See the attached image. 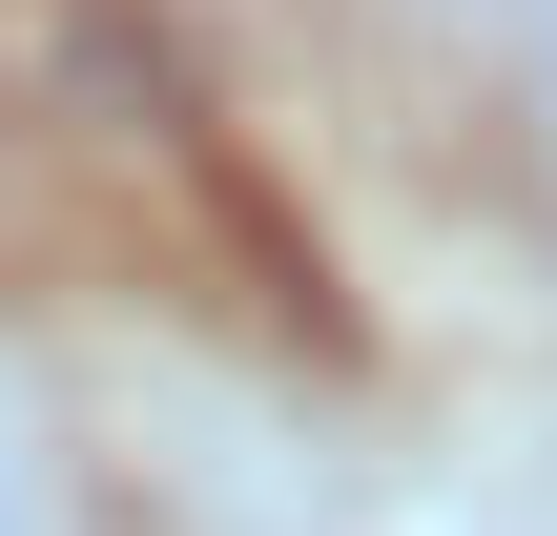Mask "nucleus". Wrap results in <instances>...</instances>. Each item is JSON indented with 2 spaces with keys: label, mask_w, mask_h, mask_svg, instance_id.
<instances>
[{
  "label": "nucleus",
  "mask_w": 557,
  "mask_h": 536,
  "mask_svg": "<svg viewBox=\"0 0 557 536\" xmlns=\"http://www.w3.org/2000/svg\"><path fill=\"white\" fill-rule=\"evenodd\" d=\"M0 536H83V475H62V434H41L21 372H0Z\"/></svg>",
  "instance_id": "f257e3e1"
},
{
  "label": "nucleus",
  "mask_w": 557,
  "mask_h": 536,
  "mask_svg": "<svg viewBox=\"0 0 557 536\" xmlns=\"http://www.w3.org/2000/svg\"><path fill=\"white\" fill-rule=\"evenodd\" d=\"M496 62H517V145H537V186H557V0L496 21Z\"/></svg>",
  "instance_id": "f03ea898"
}]
</instances>
